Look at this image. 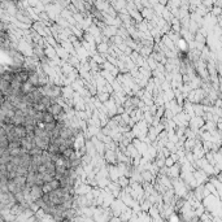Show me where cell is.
I'll return each mask as SVG.
<instances>
[{
	"instance_id": "1",
	"label": "cell",
	"mask_w": 222,
	"mask_h": 222,
	"mask_svg": "<svg viewBox=\"0 0 222 222\" xmlns=\"http://www.w3.org/2000/svg\"><path fill=\"white\" fill-rule=\"evenodd\" d=\"M13 131H14V134L17 135V138H18V139H25L27 136V130H26V127H25L24 125L14 126Z\"/></svg>"
},
{
	"instance_id": "2",
	"label": "cell",
	"mask_w": 222,
	"mask_h": 222,
	"mask_svg": "<svg viewBox=\"0 0 222 222\" xmlns=\"http://www.w3.org/2000/svg\"><path fill=\"white\" fill-rule=\"evenodd\" d=\"M43 122L44 123H53V122H56V117H55L52 113H49V112H44Z\"/></svg>"
},
{
	"instance_id": "3",
	"label": "cell",
	"mask_w": 222,
	"mask_h": 222,
	"mask_svg": "<svg viewBox=\"0 0 222 222\" xmlns=\"http://www.w3.org/2000/svg\"><path fill=\"white\" fill-rule=\"evenodd\" d=\"M18 148H22L21 140H14V142L9 143V149H8V151H12V149H18Z\"/></svg>"
},
{
	"instance_id": "4",
	"label": "cell",
	"mask_w": 222,
	"mask_h": 222,
	"mask_svg": "<svg viewBox=\"0 0 222 222\" xmlns=\"http://www.w3.org/2000/svg\"><path fill=\"white\" fill-rule=\"evenodd\" d=\"M43 152H44L43 149H40L39 147H36V146H35V147H34V148H33V149H31V151H30L29 153H30V155H31V156L34 157V156H40Z\"/></svg>"
}]
</instances>
